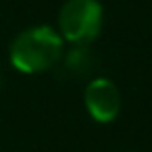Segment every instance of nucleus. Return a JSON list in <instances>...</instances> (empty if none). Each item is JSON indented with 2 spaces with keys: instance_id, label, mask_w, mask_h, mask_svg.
Listing matches in <instances>:
<instances>
[{
  "instance_id": "nucleus-1",
  "label": "nucleus",
  "mask_w": 152,
  "mask_h": 152,
  "mask_svg": "<svg viewBox=\"0 0 152 152\" xmlns=\"http://www.w3.org/2000/svg\"><path fill=\"white\" fill-rule=\"evenodd\" d=\"M65 54V40L50 25H34L15 36L9 46L13 69L25 75H36L52 69Z\"/></svg>"
},
{
  "instance_id": "nucleus-2",
  "label": "nucleus",
  "mask_w": 152,
  "mask_h": 152,
  "mask_svg": "<svg viewBox=\"0 0 152 152\" xmlns=\"http://www.w3.org/2000/svg\"><path fill=\"white\" fill-rule=\"evenodd\" d=\"M104 9L100 0H67L58 11L56 31L71 46H90L102 31Z\"/></svg>"
},
{
  "instance_id": "nucleus-3",
  "label": "nucleus",
  "mask_w": 152,
  "mask_h": 152,
  "mask_svg": "<svg viewBox=\"0 0 152 152\" xmlns=\"http://www.w3.org/2000/svg\"><path fill=\"white\" fill-rule=\"evenodd\" d=\"M83 104L88 115L96 123H113L121 113V92L108 77H94L83 92Z\"/></svg>"
},
{
  "instance_id": "nucleus-4",
  "label": "nucleus",
  "mask_w": 152,
  "mask_h": 152,
  "mask_svg": "<svg viewBox=\"0 0 152 152\" xmlns=\"http://www.w3.org/2000/svg\"><path fill=\"white\" fill-rule=\"evenodd\" d=\"M63 56H65V67L73 73H86L94 67V54L90 52L88 46H71V50L65 52Z\"/></svg>"
}]
</instances>
